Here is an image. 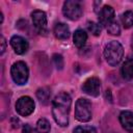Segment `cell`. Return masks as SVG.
I'll use <instances>...</instances> for the list:
<instances>
[{"label":"cell","mask_w":133,"mask_h":133,"mask_svg":"<svg viewBox=\"0 0 133 133\" xmlns=\"http://www.w3.org/2000/svg\"><path fill=\"white\" fill-rule=\"evenodd\" d=\"M72 98L65 92L61 91L54 98L52 102V115L55 122L60 127H66L69 124V113L71 110Z\"/></svg>","instance_id":"cell-1"},{"label":"cell","mask_w":133,"mask_h":133,"mask_svg":"<svg viewBox=\"0 0 133 133\" xmlns=\"http://www.w3.org/2000/svg\"><path fill=\"white\" fill-rule=\"evenodd\" d=\"M123 55H124V48L118 42L111 41L105 46L104 57L108 62V64H110L111 66L117 65L121 62Z\"/></svg>","instance_id":"cell-2"},{"label":"cell","mask_w":133,"mask_h":133,"mask_svg":"<svg viewBox=\"0 0 133 133\" xmlns=\"http://www.w3.org/2000/svg\"><path fill=\"white\" fill-rule=\"evenodd\" d=\"M10 75L16 84L18 85L26 84L29 77V71L27 64L24 61L15 62L10 68Z\"/></svg>","instance_id":"cell-3"},{"label":"cell","mask_w":133,"mask_h":133,"mask_svg":"<svg viewBox=\"0 0 133 133\" xmlns=\"http://www.w3.org/2000/svg\"><path fill=\"white\" fill-rule=\"evenodd\" d=\"M75 117L77 121L85 123L91 118V104L87 99L80 98L75 104Z\"/></svg>","instance_id":"cell-4"},{"label":"cell","mask_w":133,"mask_h":133,"mask_svg":"<svg viewBox=\"0 0 133 133\" xmlns=\"http://www.w3.org/2000/svg\"><path fill=\"white\" fill-rule=\"evenodd\" d=\"M62 14L70 20L76 21L82 16V6L79 1L66 0L62 6Z\"/></svg>","instance_id":"cell-5"},{"label":"cell","mask_w":133,"mask_h":133,"mask_svg":"<svg viewBox=\"0 0 133 133\" xmlns=\"http://www.w3.org/2000/svg\"><path fill=\"white\" fill-rule=\"evenodd\" d=\"M34 107H35L34 101L28 96L21 97L16 103V110L22 116L30 115L34 111Z\"/></svg>","instance_id":"cell-6"},{"label":"cell","mask_w":133,"mask_h":133,"mask_svg":"<svg viewBox=\"0 0 133 133\" xmlns=\"http://www.w3.org/2000/svg\"><path fill=\"white\" fill-rule=\"evenodd\" d=\"M31 19L32 24L35 28V30L39 34H46L47 33V15L45 11L35 9L31 12Z\"/></svg>","instance_id":"cell-7"},{"label":"cell","mask_w":133,"mask_h":133,"mask_svg":"<svg viewBox=\"0 0 133 133\" xmlns=\"http://www.w3.org/2000/svg\"><path fill=\"white\" fill-rule=\"evenodd\" d=\"M82 90L91 97H98L101 91V81L97 77L86 79L82 85Z\"/></svg>","instance_id":"cell-8"},{"label":"cell","mask_w":133,"mask_h":133,"mask_svg":"<svg viewBox=\"0 0 133 133\" xmlns=\"http://www.w3.org/2000/svg\"><path fill=\"white\" fill-rule=\"evenodd\" d=\"M98 18H99V22L100 25L105 26L106 28L108 26H110L114 21V9L112 8V6L110 5H104L100 11L98 12Z\"/></svg>","instance_id":"cell-9"},{"label":"cell","mask_w":133,"mask_h":133,"mask_svg":"<svg viewBox=\"0 0 133 133\" xmlns=\"http://www.w3.org/2000/svg\"><path fill=\"white\" fill-rule=\"evenodd\" d=\"M10 46L12 47L15 53H17L19 55L26 53L28 50V47H29L28 42L20 35H14L10 38Z\"/></svg>","instance_id":"cell-10"},{"label":"cell","mask_w":133,"mask_h":133,"mask_svg":"<svg viewBox=\"0 0 133 133\" xmlns=\"http://www.w3.org/2000/svg\"><path fill=\"white\" fill-rule=\"evenodd\" d=\"M119 123L126 131L133 133V112L128 111V110H125V111L121 112Z\"/></svg>","instance_id":"cell-11"},{"label":"cell","mask_w":133,"mask_h":133,"mask_svg":"<svg viewBox=\"0 0 133 133\" xmlns=\"http://www.w3.org/2000/svg\"><path fill=\"white\" fill-rule=\"evenodd\" d=\"M121 73L125 80H131L133 78V58L128 57L124 61L121 69Z\"/></svg>","instance_id":"cell-12"},{"label":"cell","mask_w":133,"mask_h":133,"mask_svg":"<svg viewBox=\"0 0 133 133\" xmlns=\"http://www.w3.org/2000/svg\"><path fill=\"white\" fill-rule=\"evenodd\" d=\"M54 34L59 39H66L70 36V28L64 23H57L54 27Z\"/></svg>","instance_id":"cell-13"},{"label":"cell","mask_w":133,"mask_h":133,"mask_svg":"<svg viewBox=\"0 0 133 133\" xmlns=\"http://www.w3.org/2000/svg\"><path fill=\"white\" fill-rule=\"evenodd\" d=\"M74 45L77 48H82L87 41V33L83 29H77L73 36Z\"/></svg>","instance_id":"cell-14"},{"label":"cell","mask_w":133,"mask_h":133,"mask_svg":"<svg viewBox=\"0 0 133 133\" xmlns=\"http://www.w3.org/2000/svg\"><path fill=\"white\" fill-rule=\"evenodd\" d=\"M49 132H50V123L46 118H39L32 133H49Z\"/></svg>","instance_id":"cell-15"},{"label":"cell","mask_w":133,"mask_h":133,"mask_svg":"<svg viewBox=\"0 0 133 133\" xmlns=\"http://www.w3.org/2000/svg\"><path fill=\"white\" fill-rule=\"evenodd\" d=\"M50 96H51L50 90L47 87H42V88H38L36 90V97L39 100V102L43 104H47L49 102Z\"/></svg>","instance_id":"cell-16"},{"label":"cell","mask_w":133,"mask_h":133,"mask_svg":"<svg viewBox=\"0 0 133 133\" xmlns=\"http://www.w3.org/2000/svg\"><path fill=\"white\" fill-rule=\"evenodd\" d=\"M121 20L126 29L133 27V11H131V10L125 11L121 17Z\"/></svg>","instance_id":"cell-17"},{"label":"cell","mask_w":133,"mask_h":133,"mask_svg":"<svg viewBox=\"0 0 133 133\" xmlns=\"http://www.w3.org/2000/svg\"><path fill=\"white\" fill-rule=\"evenodd\" d=\"M87 29H88L89 32H91L96 36L100 35L101 30H102L101 25L98 24V23H95V22H87Z\"/></svg>","instance_id":"cell-18"},{"label":"cell","mask_w":133,"mask_h":133,"mask_svg":"<svg viewBox=\"0 0 133 133\" xmlns=\"http://www.w3.org/2000/svg\"><path fill=\"white\" fill-rule=\"evenodd\" d=\"M73 133H97V131L91 126H78L74 129Z\"/></svg>","instance_id":"cell-19"},{"label":"cell","mask_w":133,"mask_h":133,"mask_svg":"<svg viewBox=\"0 0 133 133\" xmlns=\"http://www.w3.org/2000/svg\"><path fill=\"white\" fill-rule=\"evenodd\" d=\"M107 32L111 35H119L121 33V27L117 23V21H114L110 26H108L107 28Z\"/></svg>","instance_id":"cell-20"},{"label":"cell","mask_w":133,"mask_h":133,"mask_svg":"<svg viewBox=\"0 0 133 133\" xmlns=\"http://www.w3.org/2000/svg\"><path fill=\"white\" fill-rule=\"evenodd\" d=\"M53 61H54L55 65L57 66V69H59V70L62 69V66H63V58H62L61 55H59V54H54V55H53Z\"/></svg>","instance_id":"cell-21"},{"label":"cell","mask_w":133,"mask_h":133,"mask_svg":"<svg viewBox=\"0 0 133 133\" xmlns=\"http://www.w3.org/2000/svg\"><path fill=\"white\" fill-rule=\"evenodd\" d=\"M5 48H6V41H5L4 36H1V54L4 53Z\"/></svg>","instance_id":"cell-22"},{"label":"cell","mask_w":133,"mask_h":133,"mask_svg":"<svg viewBox=\"0 0 133 133\" xmlns=\"http://www.w3.org/2000/svg\"><path fill=\"white\" fill-rule=\"evenodd\" d=\"M32 132H33V131H32L31 127H30L28 124L24 125V127H23V130H22V133H32Z\"/></svg>","instance_id":"cell-23"}]
</instances>
